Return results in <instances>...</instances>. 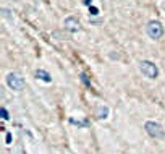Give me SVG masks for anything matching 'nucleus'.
Listing matches in <instances>:
<instances>
[{
  "instance_id": "7ed1b4c3",
  "label": "nucleus",
  "mask_w": 165,
  "mask_h": 154,
  "mask_svg": "<svg viewBox=\"0 0 165 154\" xmlns=\"http://www.w3.org/2000/svg\"><path fill=\"white\" fill-rule=\"evenodd\" d=\"M139 70H141V73L144 75V76H147V78H150V80L157 78V75H159L157 67H155L152 62H149V60H142V62L139 63Z\"/></svg>"
},
{
  "instance_id": "423d86ee",
  "label": "nucleus",
  "mask_w": 165,
  "mask_h": 154,
  "mask_svg": "<svg viewBox=\"0 0 165 154\" xmlns=\"http://www.w3.org/2000/svg\"><path fill=\"white\" fill-rule=\"evenodd\" d=\"M34 76H36V78H39V80H42V81H45V83H50V81H52V78H50V75L47 73L45 70H42V68L36 70Z\"/></svg>"
},
{
  "instance_id": "20e7f679",
  "label": "nucleus",
  "mask_w": 165,
  "mask_h": 154,
  "mask_svg": "<svg viewBox=\"0 0 165 154\" xmlns=\"http://www.w3.org/2000/svg\"><path fill=\"white\" fill-rule=\"evenodd\" d=\"M147 34H149L152 39H160L162 34H164V28H162V25H160L157 20L149 21V23H147Z\"/></svg>"
},
{
  "instance_id": "f8f14e48",
  "label": "nucleus",
  "mask_w": 165,
  "mask_h": 154,
  "mask_svg": "<svg viewBox=\"0 0 165 154\" xmlns=\"http://www.w3.org/2000/svg\"><path fill=\"white\" fill-rule=\"evenodd\" d=\"M10 141H11V135L8 133V135H7V143H10Z\"/></svg>"
},
{
  "instance_id": "6e6552de",
  "label": "nucleus",
  "mask_w": 165,
  "mask_h": 154,
  "mask_svg": "<svg viewBox=\"0 0 165 154\" xmlns=\"http://www.w3.org/2000/svg\"><path fill=\"white\" fill-rule=\"evenodd\" d=\"M70 123L71 125H78V127H89V123L87 122H78V120H75V119H70Z\"/></svg>"
},
{
  "instance_id": "0eeeda50",
  "label": "nucleus",
  "mask_w": 165,
  "mask_h": 154,
  "mask_svg": "<svg viewBox=\"0 0 165 154\" xmlns=\"http://www.w3.org/2000/svg\"><path fill=\"white\" fill-rule=\"evenodd\" d=\"M107 114H109V109H107V107H100V109L97 110L99 119H107Z\"/></svg>"
},
{
  "instance_id": "9b49d317",
  "label": "nucleus",
  "mask_w": 165,
  "mask_h": 154,
  "mask_svg": "<svg viewBox=\"0 0 165 154\" xmlns=\"http://www.w3.org/2000/svg\"><path fill=\"white\" fill-rule=\"evenodd\" d=\"M89 13H91V15H99V10H97L95 7L91 5V7H89Z\"/></svg>"
},
{
  "instance_id": "f257e3e1",
  "label": "nucleus",
  "mask_w": 165,
  "mask_h": 154,
  "mask_svg": "<svg viewBox=\"0 0 165 154\" xmlns=\"http://www.w3.org/2000/svg\"><path fill=\"white\" fill-rule=\"evenodd\" d=\"M7 85H8V88H11L13 91H21L25 88V78H23L21 73L11 71V73L7 75Z\"/></svg>"
},
{
  "instance_id": "39448f33",
  "label": "nucleus",
  "mask_w": 165,
  "mask_h": 154,
  "mask_svg": "<svg viewBox=\"0 0 165 154\" xmlns=\"http://www.w3.org/2000/svg\"><path fill=\"white\" fill-rule=\"evenodd\" d=\"M65 28L68 31H71V33H76V31L81 29L80 21L76 20L75 16H68V18H66V20H65Z\"/></svg>"
},
{
  "instance_id": "9d476101",
  "label": "nucleus",
  "mask_w": 165,
  "mask_h": 154,
  "mask_svg": "<svg viewBox=\"0 0 165 154\" xmlns=\"http://www.w3.org/2000/svg\"><path fill=\"white\" fill-rule=\"evenodd\" d=\"M81 81H83L86 86H89V76H87L86 73H81Z\"/></svg>"
},
{
  "instance_id": "1a4fd4ad",
  "label": "nucleus",
  "mask_w": 165,
  "mask_h": 154,
  "mask_svg": "<svg viewBox=\"0 0 165 154\" xmlns=\"http://www.w3.org/2000/svg\"><path fill=\"white\" fill-rule=\"evenodd\" d=\"M0 115H2V119H3V120H8V119H10V114L7 112L5 107H2V109H0Z\"/></svg>"
},
{
  "instance_id": "ddd939ff",
  "label": "nucleus",
  "mask_w": 165,
  "mask_h": 154,
  "mask_svg": "<svg viewBox=\"0 0 165 154\" xmlns=\"http://www.w3.org/2000/svg\"><path fill=\"white\" fill-rule=\"evenodd\" d=\"M84 2V5H87V7H91V0H83Z\"/></svg>"
},
{
  "instance_id": "f03ea898",
  "label": "nucleus",
  "mask_w": 165,
  "mask_h": 154,
  "mask_svg": "<svg viewBox=\"0 0 165 154\" xmlns=\"http://www.w3.org/2000/svg\"><path fill=\"white\" fill-rule=\"evenodd\" d=\"M144 130H146V133L149 135L150 138H164V136H165L164 127H162L160 123H157V122H152V120L146 122Z\"/></svg>"
}]
</instances>
